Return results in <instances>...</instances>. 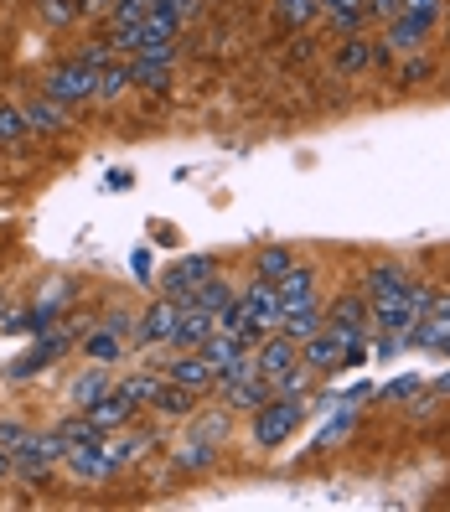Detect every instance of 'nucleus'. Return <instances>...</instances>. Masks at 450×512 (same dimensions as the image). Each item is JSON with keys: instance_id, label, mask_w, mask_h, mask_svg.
<instances>
[{"instance_id": "1", "label": "nucleus", "mask_w": 450, "mask_h": 512, "mask_svg": "<svg viewBox=\"0 0 450 512\" xmlns=\"http://www.w3.org/2000/svg\"><path fill=\"white\" fill-rule=\"evenodd\" d=\"M300 419H306V399H285V394H275L264 409H254V445H259V450L285 445Z\"/></svg>"}, {"instance_id": "2", "label": "nucleus", "mask_w": 450, "mask_h": 512, "mask_svg": "<svg viewBox=\"0 0 450 512\" xmlns=\"http://www.w3.org/2000/svg\"><path fill=\"white\" fill-rule=\"evenodd\" d=\"M11 456H16V471H21L26 481H37V476H47L57 461L68 456V440L57 435V430H52V435H32V430H26V440L11 450Z\"/></svg>"}, {"instance_id": "3", "label": "nucleus", "mask_w": 450, "mask_h": 512, "mask_svg": "<svg viewBox=\"0 0 450 512\" xmlns=\"http://www.w3.org/2000/svg\"><path fill=\"white\" fill-rule=\"evenodd\" d=\"M94 94H99V68H88L83 57L47 73V99H57V104H78V99H94Z\"/></svg>"}, {"instance_id": "4", "label": "nucleus", "mask_w": 450, "mask_h": 512, "mask_svg": "<svg viewBox=\"0 0 450 512\" xmlns=\"http://www.w3.org/2000/svg\"><path fill=\"white\" fill-rule=\"evenodd\" d=\"M347 342H357V337H347V331H337V326H321L316 337L300 342V363H306L311 373H342Z\"/></svg>"}, {"instance_id": "5", "label": "nucleus", "mask_w": 450, "mask_h": 512, "mask_svg": "<svg viewBox=\"0 0 450 512\" xmlns=\"http://www.w3.org/2000/svg\"><path fill=\"white\" fill-rule=\"evenodd\" d=\"M176 326H182V300L161 295L156 306L135 321V342H145V347H176Z\"/></svg>"}, {"instance_id": "6", "label": "nucleus", "mask_w": 450, "mask_h": 512, "mask_svg": "<svg viewBox=\"0 0 450 512\" xmlns=\"http://www.w3.org/2000/svg\"><path fill=\"white\" fill-rule=\"evenodd\" d=\"M213 275H218V259H213V254H187V259H176L166 275H161V290H166L171 300H192L197 285L213 280Z\"/></svg>"}, {"instance_id": "7", "label": "nucleus", "mask_w": 450, "mask_h": 512, "mask_svg": "<svg viewBox=\"0 0 450 512\" xmlns=\"http://www.w3.org/2000/svg\"><path fill=\"white\" fill-rule=\"evenodd\" d=\"M254 363L264 378H285L290 368H300V342H290L285 331H269V337L254 347Z\"/></svg>"}, {"instance_id": "8", "label": "nucleus", "mask_w": 450, "mask_h": 512, "mask_svg": "<svg viewBox=\"0 0 450 512\" xmlns=\"http://www.w3.org/2000/svg\"><path fill=\"white\" fill-rule=\"evenodd\" d=\"M409 285H414V275L404 264H373L368 269V280H363V295H368V306H378V300H404L409 295Z\"/></svg>"}, {"instance_id": "9", "label": "nucleus", "mask_w": 450, "mask_h": 512, "mask_svg": "<svg viewBox=\"0 0 450 512\" xmlns=\"http://www.w3.org/2000/svg\"><path fill=\"white\" fill-rule=\"evenodd\" d=\"M275 295H280V321H285V311L316 306V275H311L306 264H290L285 275L275 280Z\"/></svg>"}, {"instance_id": "10", "label": "nucleus", "mask_w": 450, "mask_h": 512, "mask_svg": "<svg viewBox=\"0 0 450 512\" xmlns=\"http://www.w3.org/2000/svg\"><path fill=\"white\" fill-rule=\"evenodd\" d=\"M166 378L182 383V388H192V394H202V388H218V368L207 363L202 352H187V347H182V357H171V363H166Z\"/></svg>"}, {"instance_id": "11", "label": "nucleus", "mask_w": 450, "mask_h": 512, "mask_svg": "<svg viewBox=\"0 0 450 512\" xmlns=\"http://www.w3.org/2000/svg\"><path fill=\"white\" fill-rule=\"evenodd\" d=\"M63 352H68V331H52L47 342L37 337V347H32V352H21L16 363L6 368V378H16V383H21V378H37V373H42L47 363H57V357H63Z\"/></svg>"}, {"instance_id": "12", "label": "nucleus", "mask_w": 450, "mask_h": 512, "mask_svg": "<svg viewBox=\"0 0 450 512\" xmlns=\"http://www.w3.org/2000/svg\"><path fill=\"white\" fill-rule=\"evenodd\" d=\"M213 331H218V316H213V311H202V306H192V300H182V326H176V347L202 352Z\"/></svg>"}, {"instance_id": "13", "label": "nucleus", "mask_w": 450, "mask_h": 512, "mask_svg": "<svg viewBox=\"0 0 450 512\" xmlns=\"http://www.w3.org/2000/svg\"><path fill=\"white\" fill-rule=\"evenodd\" d=\"M430 26H435V16H430V11H399L394 21H388V47L414 52L419 42L430 37Z\"/></svg>"}, {"instance_id": "14", "label": "nucleus", "mask_w": 450, "mask_h": 512, "mask_svg": "<svg viewBox=\"0 0 450 512\" xmlns=\"http://www.w3.org/2000/svg\"><path fill=\"white\" fill-rule=\"evenodd\" d=\"M238 300H244L249 316L264 326V337H269V331H280V295H275V280H254Z\"/></svg>"}, {"instance_id": "15", "label": "nucleus", "mask_w": 450, "mask_h": 512, "mask_svg": "<svg viewBox=\"0 0 450 512\" xmlns=\"http://www.w3.org/2000/svg\"><path fill=\"white\" fill-rule=\"evenodd\" d=\"M63 466H68L78 481H109V466H104V450H99V440H78V445H68Z\"/></svg>"}, {"instance_id": "16", "label": "nucleus", "mask_w": 450, "mask_h": 512, "mask_svg": "<svg viewBox=\"0 0 450 512\" xmlns=\"http://www.w3.org/2000/svg\"><path fill=\"white\" fill-rule=\"evenodd\" d=\"M223 388V399H228V409H264L269 399H275V383H269L264 373L259 378H244V383H218Z\"/></svg>"}, {"instance_id": "17", "label": "nucleus", "mask_w": 450, "mask_h": 512, "mask_svg": "<svg viewBox=\"0 0 450 512\" xmlns=\"http://www.w3.org/2000/svg\"><path fill=\"white\" fill-rule=\"evenodd\" d=\"M130 414H135V404L119 394V388H109V394H99L94 404H88V419H94V430H99V435L114 430V425H125Z\"/></svg>"}, {"instance_id": "18", "label": "nucleus", "mask_w": 450, "mask_h": 512, "mask_svg": "<svg viewBox=\"0 0 450 512\" xmlns=\"http://www.w3.org/2000/svg\"><path fill=\"white\" fill-rule=\"evenodd\" d=\"M383 57H388V47H373V42H363V37H352V42L337 52V73L352 78V73H363V68L383 63Z\"/></svg>"}, {"instance_id": "19", "label": "nucleus", "mask_w": 450, "mask_h": 512, "mask_svg": "<svg viewBox=\"0 0 450 512\" xmlns=\"http://www.w3.org/2000/svg\"><path fill=\"white\" fill-rule=\"evenodd\" d=\"M150 409H156V414H171V419H187V414L197 409V394L166 378V383L156 388V399H150Z\"/></svg>"}, {"instance_id": "20", "label": "nucleus", "mask_w": 450, "mask_h": 512, "mask_svg": "<svg viewBox=\"0 0 450 512\" xmlns=\"http://www.w3.org/2000/svg\"><path fill=\"white\" fill-rule=\"evenodd\" d=\"M332 326L347 331V337H363V326H368V300H363V295H342L337 306H332Z\"/></svg>"}, {"instance_id": "21", "label": "nucleus", "mask_w": 450, "mask_h": 512, "mask_svg": "<svg viewBox=\"0 0 450 512\" xmlns=\"http://www.w3.org/2000/svg\"><path fill=\"white\" fill-rule=\"evenodd\" d=\"M26 114V130H63L68 125V104H57V99H37L32 109H21Z\"/></svg>"}, {"instance_id": "22", "label": "nucleus", "mask_w": 450, "mask_h": 512, "mask_svg": "<svg viewBox=\"0 0 450 512\" xmlns=\"http://www.w3.org/2000/svg\"><path fill=\"white\" fill-rule=\"evenodd\" d=\"M130 83H135V68H130V63H109V68H99V94H94V99H99V104H114Z\"/></svg>"}, {"instance_id": "23", "label": "nucleus", "mask_w": 450, "mask_h": 512, "mask_svg": "<svg viewBox=\"0 0 450 512\" xmlns=\"http://www.w3.org/2000/svg\"><path fill=\"white\" fill-rule=\"evenodd\" d=\"M166 383V373H135V378H125L119 383V394H125L135 409H150V399H156V388Z\"/></svg>"}, {"instance_id": "24", "label": "nucleus", "mask_w": 450, "mask_h": 512, "mask_svg": "<svg viewBox=\"0 0 450 512\" xmlns=\"http://www.w3.org/2000/svg\"><path fill=\"white\" fill-rule=\"evenodd\" d=\"M280 331H285L290 342H306V337H316V331H321V311H316V306H300V311H285Z\"/></svg>"}, {"instance_id": "25", "label": "nucleus", "mask_w": 450, "mask_h": 512, "mask_svg": "<svg viewBox=\"0 0 450 512\" xmlns=\"http://www.w3.org/2000/svg\"><path fill=\"white\" fill-rule=\"evenodd\" d=\"M99 450H104V466H109V476H119V471H125V466L140 456V450H145V440H104Z\"/></svg>"}, {"instance_id": "26", "label": "nucleus", "mask_w": 450, "mask_h": 512, "mask_svg": "<svg viewBox=\"0 0 450 512\" xmlns=\"http://www.w3.org/2000/svg\"><path fill=\"white\" fill-rule=\"evenodd\" d=\"M233 300H238V295H233L223 280H202L197 295H192V306H202V311H213V316H218L223 306H233Z\"/></svg>"}, {"instance_id": "27", "label": "nucleus", "mask_w": 450, "mask_h": 512, "mask_svg": "<svg viewBox=\"0 0 450 512\" xmlns=\"http://www.w3.org/2000/svg\"><path fill=\"white\" fill-rule=\"evenodd\" d=\"M295 259H290V249L285 244H269L259 259H254V269H259V280H280L285 275V269H290Z\"/></svg>"}, {"instance_id": "28", "label": "nucleus", "mask_w": 450, "mask_h": 512, "mask_svg": "<svg viewBox=\"0 0 450 512\" xmlns=\"http://www.w3.org/2000/svg\"><path fill=\"white\" fill-rule=\"evenodd\" d=\"M83 352H88V357H104V363H114V357H125V342L109 337V331L99 326V331H88V337H83Z\"/></svg>"}, {"instance_id": "29", "label": "nucleus", "mask_w": 450, "mask_h": 512, "mask_svg": "<svg viewBox=\"0 0 450 512\" xmlns=\"http://www.w3.org/2000/svg\"><path fill=\"white\" fill-rule=\"evenodd\" d=\"M192 435L202 440V445H223V435H228V414H202V419H192Z\"/></svg>"}, {"instance_id": "30", "label": "nucleus", "mask_w": 450, "mask_h": 512, "mask_svg": "<svg viewBox=\"0 0 450 512\" xmlns=\"http://www.w3.org/2000/svg\"><path fill=\"white\" fill-rule=\"evenodd\" d=\"M326 16H332V32H357V26H363L368 21V6H363V0H352V6H337V11H326Z\"/></svg>"}, {"instance_id": "31", "label": "nucleus", "mask_w": 450, "mask_h": 512, "mask_svg": "<svg viewBox=\"0 0 450 512\" xmlns=\"http://www.w3.org/2000/svg\"><path fill=\"white\" fill-rule=\"evenodd\" d=\"M99 394H109V383H104V373H83V378L73 383V404H78V409H88V404H94Z\"/></svg>"}, {"instance_id": "32", "label": "nucleus", "mask_w": 450, "mask_h": 512, "mask_svg": "<svg viewBox=\"0 0 450 512\" xmlns=\"http://www.w3.org/2000/svg\"><path fill=\"white\" fill-rule=\"evenodd\" d=\"M419 388H425V378H419V373H399V378L388 383L378 399H388V404H404V399H414V394H419Z\"/></svg>"}, {"instance_id": "33", "label": "nucleus", "mask_w": 450, "mask_h": 512, "mask_svg": "<svg viewBox=\"0 0 450 512\" xmlns=\"http://www.w3.org/2000/svg\"><path fill=\"white\" fill-rule=\"evenodd\" d=\"M176 466H182V471H207V466H213V445H182V450H176Z\"/></svg>"}, {"instance_id": "34", "label": "nucleus", "mask_w": 450, "mask_h": 512, "mask_svg": "<svg viewBox=\"0 0 450 512\" xmlns=\"http://www.w3.org/2000/svg\"><path fill=\"white\" fill-rule=\"evenodd\" d=\"M352 419H357V409L347 404V409H337V419H332V425H326L321 435H316V450H326V445H337L347 430H352Z\"/></svg>"}, {"instance_id": "35", "label": "nucleus", "mask_w": 450, "mask_h": 512, "mask_svg": "<svg viewBox=\"0 0 450 512\" xmlns=\"http://www.w3.org/2000/svg\"><path fill=\"white\" fill-rule=\"evenodd\" d=\"M316 16V0H280V21H290V26H306Z\"/></svg>"}, {"instance_id": "36", "label": "nucleus", "mask_w": 450, "mask_h": 512, "mask_svg": "<svg viewBox=\"0 0 450 512\" xmlns=\"http://www.w3.org/2000/svg\"><path fill=\"white\" fill-rule=\"evenodd\" d=\"M99 326L109 331V337H119V342H130V337H135V316H130V311H109Z\"/></svg>"}, {"instance_id": "37", "label": "nucleus", "mask_w": 450, "mask_h": 512, "mask_svg": "<svg viewBox=\"0 0 450 512\" xmlns=\"http://www.w3.org/2000/svg\"><path fill=\"white\" fill-rule=\"evenodd\" d=\"M16 135H26V114L0 104V140H16Z\"/></svg>"}, {"instance_id": "38", "label": "nucleus", "mask_w": 450, "mask_h": 512, "mask_svg": "<svg viewBox=\"0 0 450 512\" xmlns=\"http://www.w3.org/2000/svg\"><path fill=\"white\" fill-rule=\"evenodd\" d=\"M42 16L63 26V21H73V16H78V0H42Z\"/></svg>"}, {"instance_id": "39", "label": "nucleus", "mask_w": 450, "mask_h": 512, "mask_svg": "<svg viewBox=\"0 0 450 512\" xmlns=\"http://www.w3.org/2000/svg\"><path fill=\"white\" fill-rule=\"evenodd\" d=\"M430 73H435V68H430V57H409V63L399 68V78H404V83H425Z\"/></svg>"}, {"instance_id": "40", "label": "nucleus", "mask_w": 450, "mask_h": 512, "mask_svg": "<svg viewBox=\"0 0 450 512\" xmlns=\"http://www.w3.org/2000/svg\"><path fill=\"white\" fill-rule=\"evenodd\" d=\"M368 6V16H383V21H394L399 11H404V0H363Z\"/></svg>"}, {"instance_id": "41", "label": "nucleus", "mask_w": 450, "mask_h": 512, "mask_svg": "<svg viewBox=\"0 0 450 512\" xmlns=\"http://www.w3.org/2000/svg\"><path fill=\"white\" fill-rule=\"evenodd\" d=\"M78 57H83L88 68H109V63H114V47H83Z\"/></svg>"}, {"instance_id": "42", "label": "nucleus", "mask_w": 450, "mask_h": 512, "mask_svg": "<svg viewBox=\"0 0 450 512\" xmlns=\"http://www.w3.org/2000/svg\"><path fill=\"white\" fill-rule=\"evenodd\" d=\"M26 440V425H11V419H6V425H0V445H6V450H16Z\"/></svg>"}, {"instance_id": "43", "label": "nucleus", "mask_w": 450, "mask_h": 512, "mask_svg": "<svg viewBox=\"0 0 450 512\" xmlns=\"http://www.w3.org/2000/svg\"><path fill=\"white\" fill-rule=\"evenodd\" d=\"M161 6L176 16V21H187V16H197V0H161Z\"/></svg>"}, {"instance_id": "44", "label": "nucleus", "mask_w": 450, "mask_h": 512, "mask_svg": "<svg viewBox=\"0 0 450 512\" xmlns=\"http://www.w3.org/2000/svg\"><path fill=\"white\" fill-rule=\"evenodd\" d=\"M425 316H445L450 321V295H430V311Z\"/></svg>"}, {"instance_id": "45", "label": "nucleus", "mask_w": 450, "mask_h": 512, "mask_svg": "<svg viewBox=\"0 0 450 512\" xmlns=\"http://www.w3.org/2000/svg\"><path fill=\"white\" fill-rule=\"evenodd\" d=\"M404 11H430V16H435L440 0H404Z\"/></svg>"}, {"instance_id": "46", "label": "nucleus", "mask_w": 450, "mask_h": 512, "mask_svg": "<svg viewBox=\"0 0 450 512\" xmlns=\"http://www.w3.org/2000/svg\"><path fill=\"white\" fill-rule=\"evenodd\" d=\"M11 471H16V456H11L6 445H0V476H11Z\"/></svg>"}, {"instance_id": "47", "label": "nucleus", "mask_w": 450, "mask_h": 512, "mask_svg": "<svg viewBox=\"0 0 450 512\" xmlns=\"http://www.w3.org/2000/svg\"><path fill=\"white\" fill-rule=\"evenodd\" d=\"M337 6H352V0H316V11H337Z\"/></svg>"}, {"instance_id": "48", "label": "nucleus", "mask_w": 450, "mask_h": 512, "mask_svg": "<svg viewBox=\"0 0 450 512\" xmlns=\"http://www.w3.org/2000/svg\"><path fill=\"white\" fill-rule=\"evenodd\" d=\"M435 388H440V394H450V373H440V383H435Z\"/></svg>"}, {"instance_id": "49", "label": "nucleus", "mask_w": 450, "mask_h": 512, "mask_svg": "<svg viewBox=\"0 0 450 512\" xmlns=\"http://www.w3.org/2000/svg\"><path fill=\"white\" fill-rule=\"evenodd\" d=\"M0 326H6V295H0Z\"/></svg>"}]
</instances>
